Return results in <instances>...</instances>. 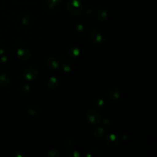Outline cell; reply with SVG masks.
Listing matches in <instances>:
<instances>
[{"label": "cell", "instance_id": "17", "mask_svg": "<svg viewBox=\"0 0 157 157\" xmlns=\"http://www.w3.org/2000/svg\"><path fill=\"white\" fill-rule=\"evenodd\" d=\"M21 22L23 25L26 26H29L32 24L33 22V18L29 15H25L23 17Z\"/></svg>", "mask_w": 157, "mask_h": 157}, {"label": "cell", "instance_id": "22", "mask_svg": "<svg viewBox=\"0 0 157 157\" xmlns=\"http://www.w3.org/2000/svg\"><path fill=\"white\" fill-rule=\"evenodd\" d=\"M45 5L47 8H48L50 10L54 9V7L56 6L54 3L52 2V0H45Z\"/></svg>", "mask_w": 157, "mask_h": 157}, {"label": "cell", "instance_id": "11", "mask_svg": "<svg viewBox=\"0 0 157 157\" xmlns=\"http://www.w3.org/2000/svg\"><path fill=\"white\" fill-rule=\"evenodd\" d=\"M10 82L9 76L5 73L2 72L0 74V86L2 87H7L9 85Z\"/></svg>", "mask_w": 157, "mask_h": 157}, {"label": "cell", "instance_id": "2", "mask_svg": "<svg viewBox=\"0 0 157 157\" xmlns=\"http://www.w3.org/2000/svg\"><path fill=\"white\" fill-rule=\"evenodd\" d=\"M38 69L34 66H26L23 71V77L28 80L34 79L38 75Z\"/></svg>", "mask_w": 157, "mask_h": 157}, {"label": "cell", "instance_id": "23", "mask_svg": "<svg viewBox=\"0 0 157 157\" xmlns=\"http://www.w3.org/2000/svg\"><path fill=\"white\" fill-rule=\"evenodd\" d=\"M68 156L70 157H79L80 153L78 151H77L76 150H72V151H69Z\"/></svg>", "mask_w": 157, "mask_h": 157}, {"label": "cell", "instance_id": "20", "mask_svg": "<svg viewBox=\"0 0 157 157\" xmlns=\"http://www.w3.org/2000/svg\"><path fill=\"white\" fill-rule=\"evenodd\" d=\"M8 59L6 56H2L0 58V68H2L7 66Z\"/></svg>", "mask_w": 157, "mask_h": 157}, {"label": "cell", "instance_id": "29", "mask_svg": "<svg viewBox=\"0 0 157 157\" xmlns=\"http://www.w3.org/2000/svg\"><path fill=\"white\" fill-rule=\"evenodd\" d=\"M4 53V49L2 48H0V55H2Z\"/></svg>", "mask_w": 157, "mask_h": 157}, {"label": "cell", "instance_id": "1", "mask_svg": "<svg viewBox=\"0 0 157 157\" xmlns=\"http://www.w3.org/2000/svg\"><path fill=\"white\" fill-rule=\"evenodd\" d=\"M68 12L73 16H78L82 13L83 6L80 0H69L66 5Z\"/></svg>", "mask_w": 157, "mask_h": 157}, {"label": "cell", "instance_id": "8", "mask_svg": "<svg viewBox=\"0 0 157 157\" xmlns=\"http://www.w3.org/2000/svg\"><path fill=\"white\" fill-rule=\"evenodd\" d=\"M121 96V91L117 88H111L108 93V97L112 101H117Z\"/></svg>", "mask_w": 157, "mask_h": 157}, {"label": "cell", "instance_id": "16", "mask_svg": "<svg viewBox=\"0 0 157 157\" xmlns=\"http://www.w3.org/2000/svg\"><path fill=\"white\" fill-rule=\"evenodd\" d=\"M104 105H105V101L101 98L96 99L93 102V106L96 109H101L104 106Z\"/></svg>", "mask_w": 157, "mask_h": 157}, {"label": "cell", "instance_id": "21", "mask_svg": "<svg viewBox=\"0 0 157 157\" xmlns=\"http://www.w3.org/2000/svg\"><path fill=\"white\" fill-rule=\"evenodd\" d=\"M30 86L28 84H23L21 86V93H23V94H28L29 93V91H30Z\"/></svg>", "mask_w": 157, "mask_h": 157}, {"label": "cell", "instance_id": "26", "mask_svg": "<svg viewBox=\"0 0 157 157\" xmlns=\"http://www.w3.org/2000/svg\"><path fill=\"white\" fill-rule=\"evenodd\" d=\"M102 124H103V125H104V126H105V127H109V126H110V125L111 124V122H110V121L109 120H108V119H107V118H105V119H104L103 121H102Z\"/></svg>", "mask_w": 157, "mask_h": 157}, {"label": "cell", "instance_id": "14", "mask_svg": "<svg viewBox=\"0 0 157 157\" xmlns=\"http://www.w3.org/2000/svg\"><path fill=\"white\" fill-rule=\"evenodd\" d=\"M62 69L65 72H71L74 69V64L69 61H65L62 64Z\"/></svg>", "mask_w": 157, "mask_h": 157}, {"label": "cell", "instance_id": "19", "mask_svg": "<svg viewBox=\"0 0 157 157\" xmlns=\"http://www.w3.org/2000/svg\"><path fill=\"white\" fill-rule=\"evenodd\" d=\"M47 155L50 157H59L60 155L59 151L56 148H52L48 151Z\"/></svg>", "mask_w": 157, "mask_h": 157}, {"label": "cell", "instance_id": "3", "mask_svg": "<svg viewBox=\"0 0 157 157\" xmlns=\"http://www.w3.org/2000/svg\"><path fill=\"white\" fill-rule=\"evenodd\" d=\"M86 117L87 121L91 124H97L99 123L101 120V117L100 114L93 109H89L86 113Z\"/></svg>", "mask_w": 157, "mask_h": 157}, {"label": "cell", "instance_id": "13", "mask_svg": "<svg viewBox=\"0 0 157 157\" xmlns=\"http://www.w3.org/2000/svg\"><path fill=\"white\" fill-rule=\"evenodd\" d=\"M68 53H69V55L71 58H76L80 55V51L79 48H78L77 47H75V46H73L69 49Z\"/></svg>", "mask_w": 157, "mask_h": 157}, {"label": "cell", "instance_id": "7", "mask_svg": "<svg viewBox=\"0 0 157 157\" xmlns=\"http://www.w3.org/2000/svg\"><path fill=\"white\" fill-rule=\"evenodd\" d=\"M45 63L47 67L52 69H56L59 66V61L58 59V58L53 56L48 58L46 59Z\"/></svg>", "mask_w": 157, "mask_h": 157}, {"label": "cell", "instance_id": "25", "mask_svg": "<svg viewBox=\"0 0 157 157\" xmlns=\"http://www.w3.org/2000/svg\"><path fill=\"white\" fill-rule=\"evenodd\" d=\"M13 156L15 157H25V154L22 151H17L13 153Z\"/></svg>", "mask_w": 157, "mask_h": 157}, {"label": "cell", "instance_id": "6", "mask_svg": "<svg viewBox=\"0 0 157 157\" xmlns=\"http://www.w3.org/2000/svg\"><path fill=\"white\" fill-rule=\"evenodd\" d=\"M95 17L98 20L103 22L107 20L108 18V13L104 9L100 7L96 10Z\"/></svg>", "mask_w": 157, "mask_h": 157}, {"label": "cell", "instance_id": "24", "mask_svg": "<svg viewBox=\"0 0 157 157\" xmlns=\"http://www.w3.org/2000/svg\"><path fill=\"white\" fill-rule=\"evenodd\" d=\"M65 144H66L67 147H71L73 146V145H74V142H73V140H72L71 139L67 138V139L66 140V141H65Z\"/></svg>", "mask_w": 157, "mask_h": 157}, {"label": "cell", "instance_id": "15", "mask_svg": "<svg viewBox=\"0 0 157 157\" xmlns=\"http://www.w3.org/2000/svg\"><path fill=\"white\" fill-rule=\"evenodd\" d=\"M104 129L101 126L95 127L93 130V135L97 139L101 138L104 135Z\"/></svg>", "mask_w": 157, "mask_h": 157}, {"label": "cell", "instance_id": "10", "mask_svg": "<svg viewBox=\"0 0 157 157\" xmlns=\"http://www.w3.org/2000/svg\"><path fill=\"white\" fill-rule=\"evenodd\" d=\"M58 85H59V80L56 77L53 76L50 77L49 79L48 80L47 86L48 89L51 90H55L58 86Z\"/></svg>", "mask_w": 157, "mask_h": 157}, {"label": "cell", "instance_id": "4", "mask_svg": "<svg viewBox=\"0 0 157 157\" xmlns=\"http://www.w3.org/2000/svg\"><path fill=\"white\" fill-rule=\"evenodd\" d=\"M89 38L94 44H99L103 42L104 37L100 31L96 29H91L89 33Z\"/></svg>", "mask_w": 157, "mask_h": 157}, {"label": "cell", "instance_id": "5", "mask_svg": "<svg viewBox=\"0 0 157 157\" xmlns=\"http://www.w3.org/2000/svg\"><path fill=\"white\" fill-rule=\"evenodd\" d=\"M17 55L20 60L26 61L30 59L31 53L27 48H19L17 51Z\"/></svg>", "mask_w": 157, "mask_h": 157}, {"label": "cell", "instance_id": "9", "mask_svg": "<svg viewBox=\"0 0 157 157\" xmlns=\"http://www.w3.org/2000/svg\"><path fill=\"white\" fill-rule=\"evenodd\" d=\"M105 142L107 145L111 147L116 146L118 143V137L113 134H109L105 137Z\"/></svg>", "mask_w": 157, "mask_h": 157}, {"label": "cell", "instance_id": "12", "mask_svg": "<svg viewBox=\"0 0 157 157\" xmlns=\"http://www.w3.org/2000/svg\"><path fill=\"white\" fill-rule=\"evenodd\" d=\"M27 112L28 115L31 117H35L39 115L40 109L36 105H31L28 107L27 109Z\"/></svg>", "mask_w": 157, "mask_h": 157}, {"label": "cell", "instance_id": "18", "mask_svg": "<svg viewBox=\"0 0 157 157\" xmlns=\"http://www.w3.org/2000/svg\"><path fill=\"white\" fill-rule=\"evenodd\" d=\"M75 31L77 32V33L80 35H83L86 32L85 27L84 26V25H83L82 24H80V23L76 25V26L75 27Z\"/></svg>", "mask_w": 157, "mask_h": 157}, {"label": "cell", "instance_id": "28", "mask_svg": "<svg viewBox=\"0 0 157 157\" xmlns=\"http://www.w3.org/2000/svg\"><path fill=\"white\" fill-rule=\"evenodd\" d=\"M93 12V9H92L91 10H90V7H88V8L86 9V12L88 14H91V13H92V12Z\"/></svg>", "mask_w": 157, "mask_h": 157}, {"label": "cell", "instance_id": "27", "mask_svg": "<svg viewBox=\"0 0 157 157\" xmlns=\"http://www.w3.org/2000/svg\"><path fill=\"white\" fill-rule=\"evenodd\" d=\"M52 1L55 6H57V5L61 4L63 0H52Z\"/></svg>", "mask_w": 157, "mask_h": 157}]
</instances>
